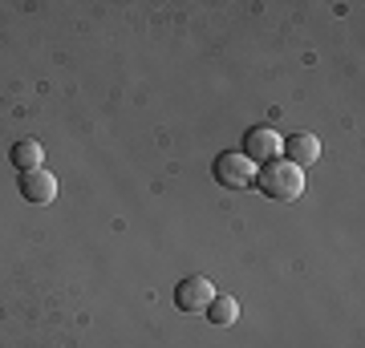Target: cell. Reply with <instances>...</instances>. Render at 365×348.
Wrapping results in <instances>:
<instances>
[{
	"mask_svg": "<svg viewBox=\"0 0 365 348\" xmlns=\"http://www.w3.org/2000/svg\"><path fill=\"white\" fill-rule=\"evenodd\" d=\"M211 174H215V182L227 186V191H248L252 182H256V167H252L240 150H223V154H215Z\"/></svg>",
	"mask_w": 365,
	"mask_h": 348,
	"instance_id": "2",
	"label": "cell"
},
{
	"mask_svg": "<svg viewBox=\"0 0 365 348\" xmlns=\"http://www.w3.org/2000/svg\"><path fill=\"white\" fill-rule=\"evenodd\" d=\"M9 162L25 174V170L45 167V150H41V142H33V138H21V142H13V150H9Z\"/></svg>",
	"mask_w": 365,
	"mask_h": 348,
	"instance_id": "7",
	"label": "cell"
},
{
	"mask_svg": "<svg viewBox=\"0 0 365 348\" xmlns=\"http://www.w3.org/2000/svg\"><path fill=\"white\" fill-rule=\"evenodd\" d=\"M280 158H288L297 170H304L321 158V142H317L313 134H292V138H284V146H280Z\"/></svg>",
	"mask_w": 365,
	"mask_h": 348,
	"instance_id": "6",
	"label": "cell"
},
{
	"mask_svg": "<svg viewBox=\"0 0 365 348\" xmlns=\"http://www.w3.org/2000/svg\"><path fill=\"white\" fill-rule=\"evenodd\" d=\"M16 191H21V199L33 206H49L53 199H57V179H53L45 167L37 170H25L21 179H16Z\"/></svg>",
	"mask_w": 365,
	"mask_h": 348,
	"instance_id": "5",
	"label": "cell"
},
{
	"mask_svg": "<svg viewBox=\"0 0 365 348\" xmlns=\"http://www.w3.org/2000/svg\"><path fill=\"white\" fill-rule=\"evenodd\" d=\"M203 316H207L215 328H232V324L240 320V304H235L232 296H220V292H215V296H211V304L203 308Z\"/></svg>",
	"mask_w": 365,
	"mask_h": 348,
	"instance_id": "8",
	"label": "cell"
},
{
	"mask_svg": "<svg viewBox=\"0 0 365 348\" xmlns=\"http://www.w3.org/2000/svg\"><path fill=\"white\" fill-rule=\"evenodd\" d=\"M211 296H215V288H211L207 275H187V280H179V284H175V308L187 312V316L203 312L211 304Z\"/></svg>",
	"mask_w": 365,
	"mask_h": 348,
	"instance_id": "4",
	"label": "cell"
},
{
	"mask_svg": "<svg viewBox=\"0 0 365 348\" xmlns=\"http://www.w3.org/2000/svg\"><path fill=\"white\" fill-rule=\"evenodd\" d=\"M280 146H284V138H280L276 130L252 126V130H244V146H240V154L248 158L252 167H264V162L280 158Z\"/></svg>",
	"mask_w": 365,
	"mask_h": 348,
	"instance_id": "3",
	"label": "cell"
},
{
	"mask_svg": "<svg viewBox=\"0 0 365 348\" xmlns=\"http://www.w3.org/2000/svg\"><path fill=\"white\" fill-rule=\"evenodd\" d=\"M260 194L276 199V203H292L304 194V170H297L288 158H272V162H264L256 167V182H252Z\"/></svg>",
	"mask_w": 365,
	"mask_h": 348,
	"instance_id": "1",
	"label": "cell"
}]
</instances>
